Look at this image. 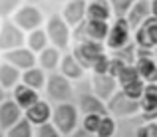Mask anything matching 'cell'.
<instances>
[{
  "label": "cell",
  "instance_id": "6da1fadb",
  "mask_svg": "<svg viewBox=\"0 0 157 137\" xmlns=\"http://www.w3.org/2000/svg\"><path fill=\"white\" fill-rule=\"evenodd\" d=\"M42 97L48 99L52 105L56 103H66L76 99V84L64 78L60 72H52L46 78V86L42 89Z\"/></svg>",
  "mask_w": 157,
  "mask_h": 137
},
{
  "label": "cell",
  "instance_id": "7a4b0ae2",
  "mask_svg": "<svg viewBox=\"0 0 157 137\" xmlns=\"http://www.w3.org/2000/svg\"><path fill=\"white\" fill-rule=\"evenodd\" d=\"M44 30H46L50 46L58 48L62 54L70 52V48H72V28L66 24V20L60 16V12H52V14L46 16Z\"/></svg>",
  "mask_w": 157,
  "mask_h": 137
},
{
  "label": "cell",
  "instance_id": "3957f363",
  "mask_svg": "<svg viewBox=\"0 0 157 137\" xmlns=\"http://www.w3.org/2000/svg\"><path fill=\"white\" fill-rule=\"evenodd\" d=\"M80 111H78L74 101H66V103H56L52 107V119L50 123L60 131L64 137H70L74 131L80 127Z\"/></svg>",
  "mask_w": 157,
  "mask_h": 137
},
{
  "label": "cell",
  "instance_id": "277c9868",
  "mask_svg": "<svg viewBox=\"0 0 157 137\" xmlns=\"http://www.w3.org/2000/svg\"><path fill=\"white\" fill-rule=\"evenodd\" d=\"M105 109H107V115L115 117L117 121H123V119H133V117H137V115L141 113L139 101H137V99L127 97L121 89H117L105 101Z\"/></svg>",
  "mask_w": 157,
  "mask_h": 137
},
{
  "label": "cell",
  "instance_id": "5b68a950",
  "mask_svg": "<svg viewBox=\"0 0 157 137\" xmlns=\"http://www.w3.org/2000/svg\"><path fill=\"white\" fill-rule=\"evenodd\" d=\"M12 22L20 28L22 32H32L36 28H42L46 22V14H44L42 6H34V4H22L18 10L12 14Z\"/></svg>",
  "mask_w": 157,
  "mask_h": 137
},
{
  "label": "cell",
  "instance_id": "8992f818",
  "mask_svg": "<svg viewBox=\"0 0 157 137\" xmlns=\"http://www.w3.org/2000/svg\"><path fill=\"white\" fill-rule=\"evenodd\" d=\"M133 42V30L129 28L125 18H113L109 22V32L105 38V50L107 52H115V50L125 48L127 44Z\"/></svg>",
  "mask_w": 157,
  "mask_h": 137
},
{
  "label": "cell",
  "instance_id": "52a82bcc",
  "mask_svg": "<svg viewBox=\"0 0 157 137\" xmlns=\"http://www.w3.org/2000/svg\"><path fill=\"white\" fill-rule=\"evenodd\" d=\"M70 52H72V56L90 72L92 66H94V62H96L100 56H104L107 50H105V46L101 44V42L84 40V42H74L72 48H70Z\"/></svg>",
  "mask_w": 157,
  "mask_h": 137
},
{
  "label": "cell",
  "instance_id": "ba28073f",
  "mask_svg": "<svg viewBox=\"0 0 157 137\" xmlns=\"http://www.w3.org/2000/svg\"><path fill=\"white\" fill-rule=\"evenodd\" d=\"M74 103H76L80 115H88V113L105 115L107 113L105 101H101V99L92 91V88H90V80H88V84H86V89H82L80 86H76V99H74Z\"/></svg>",
  "mask_w": 157,
  "mask_h": 137
},
{
  "label": "cell",
  "instance_id": "9c48e42d",
  "mask_svg": "<svg viewBox=\"0 0 157 137\" xmlns=\"http://www.w3.org/2000/svg\"><path fill=\"white\" fill-rule=\"evenodd\" d=\"M26 46V32H22L10 18L0 22V54Z\"/></svg>",
  "mask_w": 157,
  "mask_h": 137
},
{
  "label": "cell",
  "instance_id": "30bf717a",
  "mask_svg": "<svg viewBox=\"0 0 157 137\" xmlns=\"http://www.w3.org/2000/svg\"><path fill=\"white\" fill-rule=\"evenodd\" d=\"M58 12L66 20V24L74 28L88 18V0H66L64 4H60Z\"/></svg>",
  "mask_w": 157,
  "mask_h": 137
},
{
  "label": "cell",
  "instance_id": "8fae6325",
  "mask_svg": "<svg viewBox=\"0 0 157 137\" xmlns=\"http://www.w3.org/2000/svg\"><path fill=\"white\" fill-rule=\"evenodd\" d=\"M88 80H90L92 91L101 99V101H107V99L119 89L117 80H115L113 76H109V74H90Z\"/></svg>",
  "mask_w": 157,
  "mask_h": 137
},
{
  "label": "cell",
  "instance_id": "7c38bea8",
  "mask_svg": "<svg viewBox=\"0 0 157 137\" xmlns=\"http://www.w3.org/2000/svg\"><path fill=\"white\" fill-rule=\"evenodd\" d=\"M58 72H60L64 78H68L70 82H74V84L86 80V78L90 76V72L72 56V52H64V54H62V60H60V66H58Z\"/></svg>",
  "mask_w": 157,
  "mask_h": 137
},
{
  "label": "cell",
  "instance_id": "4fadbf2b",
  "mask_svg": "<svg viewBox=\"0 0 157 137\" xmlns=\"http://www.w3.org/2000/svg\"><path fill=\"white\" fill-rule=\"evenodd\" d=\"M133 44L135 48H143V50L157 48V18H149L143 26L133 30Z\"/></svg>",
  "mask_w": 157,
  "mask_h": 137
},
{
  "label": "cell",
  "instance_id": "5bb4252c",
  "mask_svg": "<svg viewBox=\"0 0 157 137\" xmlns=\"http://www.w3.org/2000/svg\"><path fill=\"white\" fill-rule=\"evenodd\" d=\"M52 107L54 105L48 101V99L40 97L34 105H30L26 111H24V119L30 121L32 127H40V125H44V123H50V119H52Z\"/></svg>",
  "mask_w": 157,
  "mask_h": 137
},
{
  "label": "cell",
  "instance_id": "9a60e30c",
  "mask_svg": "<svg viewBox=\"0 0 157 137\" xmlns=\"http://www.w3.org/2000/svg\"><path fill=\"white\" fill-rule=\"evenodd\" d=\"M2 60L8 62V64H12L14 68H18L20 72H26V70H30V68L36 66V54L32 52L30 48H26V46H20V48H16V50L4 52Z\"/></svg>",
  "mask_w": 157,
  "mask_h": 137
},
{
  "label": "cell",
  "instance_id": "2e32d148",
  "mask_svg": "<svg viewBox=\"0 0 157 137\" xmlns=\"http://www.w3.org/2000/svg\"><path fill=\"white\" fill-rule=\"evenodd\" d=\"M22 117H24V111L20 109L10 99V95H8V97L0 103V131L4 133V131L10 129L12 125H16Z\"/></svg>",
  "mask_w": 157,
  "mask_h": 137
},
{
  "label": "cell",
  "instance_id": "e0dca14e",
  "mask_svg": "<svg viewBox=\"0 0 157 137\" xmlns=\"http://www.w3.org/2000/svg\"><path fill=\"white\" fill-rule=\"evenodd\" d=\"M8 95H10V99H12V101H14L22 111H26L28 107L34 105V103L38 101L40 97H42V93H40V91H36V89L28 88V86H24L22 82H20L16 88H12Z\"/></svg>",
  "mask_w": 157,
  "mask_h": 137
},
{
  "label": "cell",
  "instance_id": "ac0fdd59",
  "mask_svg": "<svg viewBox=\"0 0 157 137\" xmlns=\"http://www.w3.org/2000/svg\"><path fill=\"white\" fill-rule=\"evenodd\" d=\"M149 18H151L149 0H137V2L131 6V10L125 14V20H127V24H129L131 30H137V28L143 26Z\"/></svg>",
  "mask_w": 157,
  "mask_h": 137
},
{
  "label": "cell",
  "instance_id": "d6986e66",
  "mask_svg": "<svg viewBox=\"0 0 157 137\" xmlns=\"http://www.w3.org/2000/svg\"><path fill=\"white\" fill-rule=\"evenodd\" d=\"M60 60H62V52L58 48H54V46H48V48H44L40 54H36V66L42 68L46 74L58 72Z\"/></svg>",
  "mask_w": 157,
  "mask_h": 137
},
{
  "label": "cell",
  "instance_id": "ffe728a7",
  "mask_svg": "<svg viewBox=\"0 0 157 137\" xmlns=\"http://www.w3.org/2000/svg\"><path fill=\"white\" fill-rule=\"evenodd\" d=\"M133 66L137 70L139 78L145 84H157V66H155V60H153V54L151 56H137Z\"/></svg>",
  "mask_w": 157,
  "mask_h": 137
},
{
  "label": "cell",
  "instance_id": "44dd1931",
  "mask_svg": "<svg viewBox=\"0 0 157 137\" xmlns=\"http://www.w3.org/2000/svg\"><path fill=\"white\" fill-rule=\"evenodd\" d=\"M20 80H22V72H20L18 68H14L12 64L0 60V86H2L8 93H10L12 88H16V86L20 84Z\"/></svg>",
  "mask_w": 157,
  "mask_h": 137
},
{
  "label": "cell",
  "instance_id": "7402d4cb",
  "mask_svg": "<svg viewBox=\"0 0 157 137\" xmlns=\"http://www.w3.org/2000/svg\"><path fill=\"white\" fill-rule=\"evenodd\" d=\"M88 20L111 22L113 20V12H111L109 0H88Z\"/></svg>",
  "mask_w": 157,
  "mask_h": 137
},
{
  "label": "cell",
  "instance_id": "603a6c76",
  "mask_svg": "<svg viewBox=\"0 0 157 137\" xmlns=\"http://www.w3.org/2000/svg\"><path fill=\"white\" fill-rule=\"evenodd\" d=\"M46 78H48V74L44 72L42 68L34 66V68L22 72V80H20V82H22L24 86H28V88H32V89H36V91L42 93L44 86H46Z\"/></svg>",
  "mask_w": 157,
  "mask_h": 137
},
{
  "label": "cell",
  "instance_id": "cb8c5ba5",
  "mask_svg": "<svg viewBox=\"0 0 157 137\" xmlns=\"http://www.w3.org/2000/svg\"><path fill=\"white\" fill-rule=\"evenodd\" d=\"M50 42H48V36H46V30L42 28H36V30L28 32L26 34V48H30L34 54H40L44 48H48Z\"/></svg>",
  "mask_w": 157,
  "mask_h": 137
},
{
  "label": "cell",
  "instance_id": "d4e9b609",
  "mask_svg": "<svg viewBox=\"0 0 157 137\" xmlns=\"http://www.w3.org/2000/svg\"><path fill=\"white\" fill-rule=\"evenodd\" d=\"M119 129V121L115 117H111V115H104L100 121V125H98V131L96 135L98 137H115V133H117Z\"/></svg>",
  "mask_w": 157,
  "mask_h": 137
},
{
  "label": "cell",
  "instance_id": "484cf974",
  "mask_svg": "<svg viewBox=\"0 0 157 137\" xmlns=\"http://www.w3.org/2000/svg\"><path fill=\"white\" fill-rule=\"evenodd\" d=\"M4 135L6 137H34V127L30 125V121H26L22 117L16 125H12L10 129L4 131Z\"/></svg>",
  "mask_w": 157,
  "mask_h": 137
},
{
  "label": "cell",
  "instance_id": "4316f807",
  "mask_svg": "<svg viewBox=\"0 0 157 137\" xmlns=\"http://www.w3.org/2000/svg\"><path fill=\"white\" fill-rule=\"evenodd\" d=\"M115 80H117V86H119V88H123V86L133 84V82L141 80V78H139V74H137V70H135V66L129 64V66H125V68L119 72V76L115 78Z\"/></svg>",
  "mask_w": 157,
  "mask_h": 137
},
{
  "label": "cell",
  "instance_id": "83f0119b",
  "mask_svg": "<svg viewBox=\"0 0 157 137\" xmlns=\"http://www.w3.org/2000/svg\"><path fill=\"white\" fill-rule=\"evenodd\" d=\"M135 2H137V0H109L113 18H125V14L131 10V6H133Z\"/></svg>",
  "mask_w": 157,
  "mask_h": 137
},
{
  "label": "cell",
  "instance_id": "f1b7e54d",
  "mask_svg": "<svg viewBox=\"0 0 157 137\" xmlns=\"http://www.w3.org/2000/svg\"><path fill=\"white\" fill-rule=\"evenodd\" d=\"M135 44L131 42V44H127L125 48H121V50H115V52H107L109 56H113V58H117V60H121L123 64H135Z\"/></svg>",
  "mask_w": 157,
  "mask_h": 137
},
{
  "label": "cell",
  "instance_id": "f546056e",
  "mask_svg": "<svg viewBox=\"0 0 157 137\" xmlns=\"http://www.w3.org/2000/svg\"><path fill=\"white\" fill-rule=\"evenodd\" d=\"M24 4V0H0V20L12 18L16 10Z\"/></svg>",
  "mask_w": 157,
  "mask_h": 137
},
{
  "label": "cell",
  "instance_id": "4dcf8cb0",
  "mask_svg": "<svg viewBox=\"0 0 157 137\" xmlns=\"http://www.w3.org/2000/svg\"><path fill=\"white\" fill-rule=\"evenodd\" d=\"M135 137H157V121H141L135 125Z\"/></svg>",
  "mask_w": 157,
  "mask_h": 137
},
{
  "label": "cell",
  "instance_id": "1f68e13d",
  "mask_svg": "<svg viewBox=\"0 0 157 137\" xmlns=\"http://www.w3.org/2000/svg\"><path fill=\"white\" fill-rule=\"evenodd\" d=\"M123 91V93L127 95V97H131V99H137L139 101V97L143 95V89H145V82L143 80H137V82H133V84H127V86H123V88H119Z\"/></svg>",
  "mask_w": 157,
  "mask_h": 137
},
{
  "label": "cell",
  "instance_id": "d6a6232c",
  "mask_svg": "<svg viewBox=\"0 0 157 137\" xmlns=\"http://www.w3.org/2000/svg\"><path fill=\"white\" fill-rule=\"evenodd\" d=\"M101 117H104V115H98V113L82 115V117H80V127H84L86 131L96 133V131H98V125H100V121H101Z\"/></svg>",
  "mask_w": 157,
  "mask_h": 137
},
{
  "label": "cell",
  "instance_id": "836d02e7",
  "mask_svg": "<svg viewBox=\"0 0 157 137\" xmlns=\"http://www.w3.org/2000/svg\"><path fill=\"white\" fill-rule=\"evenodd\" d=\"M34 137H64L52 123H44L40 127H34Z\"/></svg>",
  "mask_w": 157,
  "mask_h": 137
},
{
  "label": "cell",
  "instance_id": "e575fe53",
  "mask_svg": "<svg viewBox=\"0 0 157 137\" xmlns=\"http://www.w3.org/2000/svg\"><path fill=\"white\" fill-rule=\"evenodd\" d=\"M107 70H109V54L105 52L104 56H100L96 62H94L90 74H107Z\"/></svg>",
  "mask_w": 157,
  "mask_h": 137
},
{
  "label": "cell",
  "instance_id": "d590c367",
  "mask_svg": "<svg viewBox=\"0 0 157 137\" xmlns=\"http://www.w3.org/2000/svg\"><path fill=\"white\" fill-rule=\"evenodd\" d=\"M125 66H129V64H123L121 60H117V58L109 56V70H107V74H109V76H113V78H117L119 72H121Z\"/></svg>",
  "mask_w": 157,
  "mask_h": 137
},
{
  "label": "cell",
  "instance_id": "8d00e7d4",
  "mask_svg": "<svg viewBox=\"0 0 157 137\" xmlns=\"http://www.w3.org/2000/svg\"><path fill=\"white\" fill-rule=\"evenodd\" d=\"M70 137H98V135H96V133H92V131H86L84 127H78V129L74 131V133L70 135Z\"/></svg>",
  "mask_w": 157,
  "mask_h": 137
},
{
  "label": "cell",
  "instance_id": "74e56055",
  "mask_svg": "<svg viewBox=\"0 0 157 137\" xmlns=\"http://www.w3.org/2000/svg\"><path fill=\"white\" fill-rule=\"evenodd\" d=\"M151 6V18H157V0H149Z\"/></svg>",
  "mask_w": 157,
  "mask_h": 137
},
{
  "label": "cell",
  "instance_id": "f35d334b",
  "mask_svg": "<svg viewBox=\"0 0 157 137\" xmlns=\"http://www.w3.org/2000/svg\"><path fill=\"white\" fill-rule=\"evenodd\" d=\"M48 0H24V4H34V6H42V4H46Z\"/></svg>",
  "mask_w": 157,
  "mask_h": 137
},
{
  "label": "cell",
  "instance_id": "ab89813d",
  "mask_svg": "<svg viewBox=\"0 0 157 137\" xmlns=\"http://www.w3.org/2000/svg\"><path fill=\"white\" fill-rule=\"evenodd\" d=\"M115 137H127V135H125V131L121 129V125H119V129H117V133H115ZM129 137H135V131H133V133H131Z\"/></svg>",
  "mask_w": 157,
  "mask_h": 137
},
{
  "label": "cell",
  "instance_id": "60d3db41",
  "mask_svg": "<svg viewBox=\"0 0 157 137\" xmlns=\"http://www.w3.org/2000/svg\"><path fill=\"white\" fill-rule=\"evenodd\" d=\"M6 97H8V91L4 89L2 86H0V103H2V101H4V99H6Z\"/></svg>",
  "mask_w": 157,
  "mask_h": 137
},
{
  "label": "cell",
  "instance_id": "b9f144b4",
  "mask_svg": "<svg viewBox=\"0 0 157 137\" xmlns=\"http://www.w3.org/2000/svg\"><path fill=\"white\" fill-rule=\"evenodd\" d=\"M153 60H155V66H157V48L153 50Z\"/></svg>",
  "mask_w": 157,
  "mask_h": 137
},
{
  "label": "cell",
  "instance_id": "7bdbcfd3",
  "mask_svg": "<svg viewBox=\"0 0 157 137\" xmlns=\"http://www.w3.org/2000/svg\"><path fill=\"white\" fill-rule=\"evenodd\" d=\"M54 2H58V4H64V2H66V0H54Z\"/></svg>",
  "mask_w": 157,
  "mask_h": 137
},
{
  "label": "cell",
  "instance_id": "ee69618b",
  "mask_svg": "<svg viewBox=\"0 0 157 137\" xmlns=\"http://www.w3.org/2000/svg\"><path fill=\"white\" fill-rule=\"evenodd\" d=\"M0 137H6V135H4V133H2V131H0Z\"/></svg>",
  "mask_w": 157,
  "mask_h": 137
},
{
  "label": "cell",
  "instance_id": "f6af8a7d",
  "mask_svg": "<svg viewBox=\"0 0 157 137\" xmlns=\"http://www.w3.org/2000/svg\"><path fill=\"white\" fill-rule=\"evenodd\" d=\"M0 60H2V54H0Z\"/></svg>",
  "mask_w": 157,
  "mask_h": 137
},
{
  "label": "cell",
  "instance_id": "bcb514c9",
  "mask_svg": "<svg viewBox=\"0 0 157 137\" xmlns=\"http://www.w3.org/2000/svg\"><path fill=\"white\" fill-rule=\"evenodd\" d=\"M0 22H2V20H0Z\"/></svg>",
  "mask_w": 157,
  "mask_h": 137
}]
</instances>
